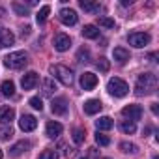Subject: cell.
<instances>
[{
  "label": "cell",
  "instance_id": "cell-1",
  "mask_svg": "<svg viewBox=\"0 0 159 159\" xmlns=\"http://www.w3.org/2000/svg\"><path fill=\"white\" fill-rule=\"evenodd\" d=\"M155 88H157V77L153 73H140L137 77V84H135V94L137 96L153 94Z\"/></svg>",
  "mask_w": 159,
  "mask_h": 159
},
{
  "label": "cell",
  "instance_id": "cell-2",
  "mask_svg": "<svg viewBox=\"0 0 159 159\" xmlns=\"http://www.w3.org/2000/svg\"><path fill=\"white\" fill-rule=\"evenodd\" d=\"M28 64V54L25 51H15V52H10L6 58H4V66L10 67V69H21Z\"/></svg>",
  "mask_w": 159,
  "mask_h": 159
},
{
  "label": "cell",
  "instance_id": "cell-3",
  "mask_svg": "<svg viewBox=\"0 0 159 159\" xmlns=\"http://www.w3.org/2000/svg\"><path fill=\"white\" fill-rule=\"evenodd\" d=\"M51 75H54V79H58L64 86H71L73 84V71L69 67L62 66V64L51 66Z\"/></svg>",
  "mask_w": 159,
  "mask_h": 159
},
{
  "label": "cell",
  "instance_id": "cell-4",
  "mask_svg": "<svg viewBox=\"0 0 159 159\" xmlns=\"http://www.w3.org/2000/svg\"><path fill=\"white\" fill-rule=\"evenodd\" d=\"M107 90H109V94L114 96V98H124V96H127V92H129V84L124 81V79L114 77V79H111V81H109Z\"/></svg>",
  "mask_w": 159,
  "mask_h": 159
},
{
  "label": "cell",
  "instance_id": "cell-5",
  "mask_svg": "<svg viewBox=\"0 0 159 159\" xmlns=\"http://www.w3.org/2000/svg\"><path fill=\"white\" fill-rule=\"evenodd\" d=\"M150 39H152V36L146 34V32H133V34L127 36L129 45H133V47H137V49H142L144 45H148Z\"/></svg>",
  "mask_w": 159,
  "mask_h": 159
},
{
  "label": "cell",
  "instance_id": "cell-6",
  "mask_svg": "<svg viewBox=\"0 0 159 159\" xmlns=\"http://www.w3.org/2000/svg\"><path fill=\"white\" fill-rule=\"evenodd\" d=\"M98 75H94V73H90V71H86V73H83L81 75V88L84 90V92H90V90H94L96 86H98Z\"/></svg>",
  "mask_w": 159,
  "mask_h": 159
},
{
  "label": "cell",
  "instance_id": "cell-7",
  "mask_svg": "<svg viewBox=\"0 0 159 159\" xmlns=\"http://www.w3.org/2000/svg\"><path fill=\"white\" fill-rule=\"evenodd\" d=\"M58 17H60V21H62L66 26H73V25H77V19H79L77 11L71 10V8H64V10H60Z\"/></svg>",
  "mask_w": 159,
  "mask_h": 159
},
{
  "label": "cell",
  "instance_id": "cell-8",
  "mask_svg": "<svg viewBox=\"0 0 159 159\" xmlns=\"http://www.w3.org/2000/svg\"><path fill=\"white\" fill-rule=\"evenodd\" d=\"M122 114H124L125 118H129L131 122H137V120L142 118V107H140V105H125V107L122 109Z\"/></svg>",
  "mask_w": 159,
  "mask_h": 159
},
{
  "label": "cell",
  "instance_id": "cell-9",
  "mask_svg": "<svg viewBox=\"0 0 159 159\" xmlns=\"http://www.w3.org/2000/svg\"><path fill=\"white\" fill-rule=\"evenodd\" d=\"M38 81H39V75H38L36 71H28V73L23 75V79H21V86H23V90H32V88L38 84Z\"/></svg>",
  "mask_w": 159,
  "mask_h": 159
},
{
  "label": "cell",
  "instance_id": "cell-10",
  "mask_svg": "<svg viewBox=\"0 0 159 159\" xmlns=\"http://www.w3.org/2000/svg\"><path fill=\"white\" fill-rule=\"evenodd\" d=\"M51 111H52V114H58V116L66 114L67 112V99L66 98H54L51 101Z\"/></svg>",
  "mask_w": 159,
  "mask_h": 159
},
{
  "label": "cell",
  "instance_id": "cell-11",
  "mask_svg": "<svg viewBox=\"0 0 159 159\" xmlns=\"http://www.w3.org/2000/svg\"><path fill=\"white\" fill-rule=\"evenodd\" d=\"M69 47H71V39H69L67 34H56V36H54V49H56V51L64 52V51H67Z\"/></svg>",
  "mask_w": 159,
  "mask_h": 159
},
{
  "label": "cell",
  "instance_id": "cell-12",
  "mask_svg": "<svg viewBox=\"0 0 159 159\" xmlns=\"http://www.w3.org/2000/svg\"><path fill=\"white\" fill-rule=\"evenodd\" d=\"M19 127L23 131H34L38 127V120L32 116V114H23L21 120H19Z\"/></svg>",
  "mask_w": 159,
  "mask_h": 159
},
{
  "label": "cell",
  "instance_id": "cell-13",
  "mask_svg": "<svg viewBox=\"0 0 159 159\" xmlns=\"http://www.w3.org/2000/svg\"><path fill=\"white\" fill-rule=\"evenodd\" d=\"M15 43V36L11 34V30H6V28H0V49H6V47H11Z\"/></svg>",
  "mask_w": 159,
  "mask_h": 159
},
{
  "label": "cell",
  "instance_id": "cell-14",
  "mask_svg": "<svg viewBox=\"0 0 159 159\" xmlns=\"http://www.w3.org/2000/svg\"><path fill=\"white\" fill-rule=\"evenodd\" d=\"M30 140H19L17 144H13L11 146V150H10V155L11 157H19L21 153H25V152H28L30 150Z\"/></svg>",
  "mask_w": 159,
  "mask_h": 159
},
{
  "label": "cell",
  "instance_id": "cell-15",
  "mask_svg": "<svg viewBox=\"0 0 159 159\" xmlns=\"http://www.w3.org/2000/svg\"><path fill=\"white\" fill-rule=\"evenodd\" d=\"M13 118H15V109H11V107H2L0 109V124L8 125V124H11Z\"/></svg>",
  "mask_w": 159,
  "mask_h": 159
},
{
  "label": "cell",
  "instance_id": "cell-16",
  "mask_svg": "<svg viewBox=\"0 0 159 159\" xmlns=\"http://www.w3.org/2000/svg\"><path fill=\"white\" fill-rule=\"evenodd\" d=\"M101 107H103V105H101L99 99H88V101H84V112L90 114V116H92V114H98V112L101 111Z\"/></svg>",
  "mask_w": 159,
  "mask_h": 159
},
{
  "label": "cell",
  "instance_id": "cell-17",
  "mask_svg": "<svg viewBox=\"0 0 159 159\" xmlns=\"http://www.w3.org/2000/svg\"><path fill=\"white\" fill-rule=\"evenodd\" d=\"M62 131H64L62 124H58V122H49V124H47V137H49V139H56V137H60Z\"/></svg>",
  "mask_w": 159,
  "mask_h": 159
},
{
  "label": "cell",
  "instance_id": "cell-18",
  "mask_svg": "<svg viewBox=\"0 0 159 159\" xmlns=\"http://www.w3.org/2000/svg\"><path fill=\"white\" fill-rule=\"evenodd\" d=\"M112 56H114V60H116L118 64H125V62L129 60V51L124 49V47H116V49L112 51Z\"/></svg>",
  "mask_w": 159,
  "mask_h": 159
},
{
  "label": "cell",
  "instance_id": "cell-19",
  "mask_svg": "<svg viewBox=\"0 0 159 159\" xmlns=\"http://www.w3.org/2000/svg\"><path fill=\"white\" fill-rule=\"evenodd\" d=\"M96 125H98V131H109L114 125V122L109 116H101L99 120H96Z\"/></svg>",
  "mask_w": 159,
  "mask_h": 159
},
{
  "label": "cell",
  "instance_id": "cell-20",
  "mask_svg": "<svg viewBox=\"0 0 159 159\" xmlns=\"http://www.w3.org/2000/svg\"><path fill=\"white\" fill-rule=\"evenodd\" d=\"M79 6H81L84 11H88V13H98L99 11V4L98 2H92V0H81Z\"/></svg>",
  "mask_w": 159,
  "mask_h": 159
},
{
  "label": "cell",
  "instance_id": "cell-21",
  "mask_svg": "<svg viewBox=\"0 0 159 159\" xmlns=\"http://www.w3.org/2000/svg\"><path fill=\"white\" fill-rule=\"evenodd\" d=\"M83 36H84L86 39H96V38H99V30H98L96 25H86V26L83 28Z\"/></svg>",
  "mask_w": 159,
  "mask_h": 159
},
{
  "label": "cell",
  "instance_id": "cell-22",
  "mask_svg": "<svg viewBox=\"0 0 159 159\" xmlns=\"http://www.w3.org/2000/svg\"><path fill=\"white\" fill-rule=\"evenodd\" d=\"M0 90H2V96L11 98V96L15 94V84H13V81H4L2 84H0Z\"/></svg>",
  "mask_w": 159,
  "mask_h": 159
},
{
  "label": "cell",
  "instance_id": "cell-23",
  "mask_svg": "<svg viewBox=\"0 0 159 159\" xmlns=\"http://www.w3.org/2000/svg\"><path fill=\"white\" fill-rule=\"evenodd\" d=\"M120 129H122L125 135H133V133L137 131V124L131 122V120H122V122H120Z\"/></svg>",
  "mask_w": 159,
  "mask_h": 159
},
{
  "label": "cell",
  "instance_id": "cell-24",
  "mask_svg": "<svg viewBox=\"0 0 159 159\" xmlns=\"http://www.w3.org/2000/svg\"><path fill=\"white\" fill-rule=\"evenodd\" d=\"M56 90V84L52 79H43V96H52Z\"/></svg>",
  "mask_w": 159,
  "mask_h": 159
},
{
  "label": "cell",
  "instance_id": "cell-25",
  "mask_svg": "<svg viewBox=\"0 0 159 159\" xmlns=\"http://www.w3.org/2000/svg\"><path fill=\"white\" fill-rule=\"evenodd\" d=\"M49 13H51V6H47V4H45V6H41V8H39V11H38V15H36V21H38L39 25H41V23H45V21H47V17H49Z\"/></svg>",
  "mask_w": 159,
  "mask_h": 159
},
{
  "label": "cell",
  "instance_id": "cell-26",
  "mask_svg": "<svg viewBox=\"0 0 159 159\" xmlns=\"http://www.w3.org/2000/svg\"><path fill=\"white\" fill-rule=\"evenodd\" d=\"M84 140V129L83 127H75L73 129V142L75 144H81Z\"/></svg>",
  "mask_w": 159,
  "mask_h": 159
},
{
  "label": "cell",
  "instance_id": "cell-27",
  "mask_svg": "<svg viewBox=\"0 0 159 159\" xmlns=\"http://www.w3.org/2000/svg\"><path fill=\"white\" fill-rule=\"evenodd\" d=\"M96 142H98L99 146H109V144H111V139H109L107 135H103L101 131H98V133H96Z\"/></svg>",
  "mask_w": 159,
  "mask_h": 159
},
{
  "label": "cell",
  "instance_id": "cell-28",
  "mask_svg": "<svg viewBox=\"0 0 159 159\" xmlns=\"http://www.w3.org/2000/svg\"><path fill=\"white\" fill-rule=\"evenodd\" d=\"M77 58H79V62H90V51L88 49H79V52H77Z\"/></svg>",
  "mask_w": 159,
  "mask_h": 159
},
{
  "label": "cell",
  "instance_id": "cell-29",
  "mask_svg": "<svg viewBox=\"0 0 159 159\" xmlns=\"http://www.w3.org/2000/svg\"><path fill=\"white\" fill-rule=\"evenodd\" d=\"M98 69L103 71V73H107V71L111 69V64H109V60H107L105 56H101V58L98 60Z\"/></svg>",
  "mask_w": 159,
  "mask_h": 159
},
{
  "label": "cell",
  "instance_id": "cell-30",
  "mask_svg": "<svg viewBox=\"0 0 159 159\" xmlns=\"http://www.w3.org/2000/svg\"><path fill=\"white\" fill-rule=\"evenodd\" d=\"M120 150L125 152V153H135L137 152V144H133V142H122L120 144Z\"/></svg>",
  "mask_w": 159,
  "mask_h": 159
},
{
  "label": "cell",
  "instance_id": "cell-31",
  "mask_svg": "<svg viewBox=\"0 0 159 159\" xmlns=\"http://www.w3.org/2000/svg\"><path fill=\"white\" fill-rule=\"evenodd\" d=\"M99 26H105V28H114V19L111 17H99Z\"/></svg>",
  "mask_w": 159,
  "mask_h": 159
},
{
  "label": "cell",
  "instance_id": "cell-32",
  "mask_svg": "<svg viewBox=\"0 0 159 159\" xmlns=\"http://www.w3.org/2000/svg\"><path fill=\"white\" fill-rule=\"evenodd\" d=\"M30 107L32 109H36V111H41L43 109V101H41V98H30Z\"/></svg>",
  "mask_w": 159,
  "mask_h": 159
},
{
  "label": "cell",
  "instance_id": "cell-33",
  "mask_svg": "<svg viewBox=\"0 0 159 159\" xmlns=\"http://www.w3.org/2000/svg\"><path fill=\"white\" fill-rule=\"evenodd\" d=\"M11 8H13L19 15H26V13H28V8H26V6H23V4H19V2H13V4H11Z\"/></svg>",
  "mask_w": 159,
  "mask_h": 159
},
{
  "label": "cell",
  "instance_id": "cell-34",
  "mask_svg": "<svg viewBox=\"0 0 159 159\" xmlns=\"http://www.w3.org/2000/svg\"><path fill=\"white\" fill-rule=\"evenodd\" d=\"M11 135H13V127H11V125H4L2 133H0V139H4V140H8V139H10Z\"/></svg>",
  "mask_w": 159,
  "mask_h": 159
},
{
  "label": "cell",
  "instance_id": "cell-35",
  "mask_svg": "<svg viewBox=\"0 0 159 159\" xmlns=\"http://www.w3.org/2000/svg\"><path fill=\"white\" fill-rule=\"evenodd\" d=\"M39 159H58V153H56L54 150H45V152L39 155Z\"/></svg>",
  "mask_w": 159,
  "mask_h": 159
},
{
  "label": "cell",
  "instance_id": "cell-36",
  "mask_svg": "<svg viewBox=\"0 0 159 159\" xmlns=\"http://www.w3.org/2000/svg\"><path fill=\"white\" fill-rule=\"evenodd\" d=\"M155 58H157V54H155V52H152V54H148V60H150V62H155Z\"/></svg>",
  "mask_w": 159,
  "mask_h": 159
},
{
  "label": "cell",
  "instance_id": "cell-37",
  "mask_svg": "<svg viewBox=\"0 0 159 159\" xmlns=\"http://www.w3.org/2000/svg\"><path fill=\"white\" fill-rule=\"evenodd\" d=\"M152 112H153V114H157V112H159V109H157V103H152Z\"/></svg>",
  "mask_w": 159,
  "mask_h": 159
},
{
  "label": "cell",
  "instance_id": "cell-38",
  "mask_svg": "<svg viewBox=\"0 0 159 159\" xmlns=\"http://www.w3.org/2000/svg\"><path fill=\"white\" fill-rule=\"evenodd\" d=\"M152 131V127H144V137H148V133Z\"/></svg>",
  "mask_w": 159,
  "mask_h": 159
},
{
  "label": "cell",
  "instance_id": "cell-39",
  "mask_svg": "<svg viewBox=\"0 0 159 159\" xmlns=\"http://www.w3.org/2000/svg\"><path fill=\"white\" fill-rule=\"evenodd\" d=\"M0 159H2V148H0Z\"/></svg>",
  "mask_w": 159,
  "mask_h": 159
},
{
  "label": "cell",
  "instance_id": "cell-40",
  "mask_svg": "<svg viewBox=\"0 0 159 159\" xmlns=\"http://www.w3.org/2000/svg\"><path fill=\"white\" fill-rule=\"evenodd\" d=\"M103 159H111V157H103Z\"/></svg>",
  "mask_w": 159,
  "mask_h": 159
},
{
  "label": "cell",
  "instance_id": "cell-41",
  "mask_svg": "<svg viewBox=\"0 0 159 159\" xmlns=\"http://www.w3.org/2000/svg\"><path fill=\"white\" fill-rule=\"evenodd\" d=\"M81 159H86V157H81Z\"/></svg>",
  "mask_w": 159,
  "mask_h": 159
}]
</instances>
